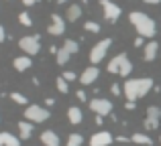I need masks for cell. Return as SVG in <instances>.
<instances>
[{"instance_id":"1","label":"cell","mask_w":161,"mask_h":146,"mask_svg":"<svg viewBox=\"0 0 161 146\" xmlns=\"http://www.w3.org/2000/svg\"><path fill=\"white\" fill-rule=\"evenodd\" d=\"M151 89H153V79L151 77L126 79L125 85H122V93H125L126 102H137V99L145 98Z\"/></svg>"},{"instance_id":"2","label":"cell","mask_w":161,"mask_h":146,"mask_svg":"<svg viewBox=\"0 0 161 146\" xmlns=\"http://www.w3.org/2000/svg\"><path fill=\"white\" fill-rule=\"evenodd\" d=\"M129 20H130V24H133V27L137 28L139 37H143V39H153V37H155V33H157L155 20L151 18L149 14H145V12L133 10V12L129 14Z\"/></svg>"},{"instance_id":"3","label":"cell","mask_w":161,"mask_h":146,"mask_svg":"<svg viewBox=\"0 0 161 146\" xmlns=\"http://www.w3.org/2000/svg\"><path fill=\"white\" fill-rule=\"evenodd\" d=\"M49 110L43 106H37V103H31V106H27V110H25V118H27V122L31 124H41L45 122V120H49Z\"/></svg>"},{"instance_id":"4","label":"cell","mask_w":161,"mask_h":146,"mask_svg":"<svg viewBox=\"0 0 161 146\" xmlns=\"http://www.w3.org/2000/svg\"><path fill=\"white\" fill-rule=\"evenodd\" d=\"M19 47H20V51H23L25 55H29V57L37 55V53L41 51L39 35H27V37H23V39L19 41Z\"/></svg>"},{"instance_id":"5","label":"cell","mask_w":161,"mask_h":146,"mask_svg":"<svg viewBox=\"0 0 161 146\" xmlns=\"http://www.w3.org/2000/svg\"><path fill=\"white\" fill-rule=\"evenodd\" d=\"M110 47H112V39H102V41H98V43L92 47V51H90V63H92V65H98L100 61L106 57V53H108Z\"/></svg>"},{"instance_id":"6","label":"cell","mask_w":161,"mask_h":146,"mask_svg":"<svg viewBox=\"0 0 161 146\" xmlns=\"http://www.w3.org/2000/svg\"><path fill=\"white\" fill-rule=\"evenodd\" d=\"M90 110L94 112L96 116H110L112 114V102L110 99H106V98H94L90 102Z\"/></svg>"},{"instance_id":"7","label":"cell","mask_w":161,"mask_h":146,"mask_svg":"<svg viewBox=\"0 0 161 146\" xmlns=\"http://www.w3.org/2000/svg\"><path fill=\"white\" fill-rule=\"evenodd\" d=\"M159 122H161V108L157 106H149L147 108V118H145V130H155L159 128Z\"/></svg>"},{"instance_id":"8","label":"cell","mask_w":161,"mask_h":146,"mask_svg":"<svg viewBox=\"0 0 161 146\" xmlns=\"http://www.w3.org/2000/svg\"><path fill=\"white\" fill-rule=\"evenodd\" d=\"M100 4H102V10H104V18L108 20V23H116L118 16L122 14L120 6L114 2H110V0H100Z\"/></svg>"},{"instance_id":"9","label":"cell","mask_w":161,"mask_h":146,"mask_svg":"<svg viewBox=\"0 0 161 146\" xmlns=\"http://www.w3.org/2000/svg\"><path fill=\"white\" fill-rule=\"evenodd\" d=\"M47 33L49 35H53V37H61L63 33H65V20L61 18L59 14H51V24L47 27Z\"/></svg>"},{"instance_id":"10","label":"cell","mask_w":161,"mask_h":146,"mask_svg":"<svg viewBox=\"0 0 161 146\" xmlns=\"http://www.w3.org/2000/svg\"><path fill=\"white\" fill-rule=\"evenodd\" d=\"M98 75H100V69L96 67V65H90V67H86L82 71V75H80V83H82V85H92V83L98 79Z\"/></svg>"},{"instance_id":"11","label":"cell","mask_w":161,"mask_h":146,"mask_svg":"<svg viewBox=\"0 0 161 146\" xmlns=\"http://www.w3.org/2000/svg\"><path fill=\"white\" fill-rule=\"evenodd\" d=\"M112 134L106 130H100V132H96L94 136L90 138V146H110L112 144Z\"/></svg>"},{"instance_id":"12","label":"cell","mask_w":161,"mask_h":146,"mask_svg":"<svg viewBox=\"0 0 161 146\" xmlns=\"http://www.w3.org/2000/svg\"><path fill=\"white\" fill-rule=\"evenodd\" d=\"M126 61H129V57H126L125 53L112 57V59H110V63L106 65V71H108V73H118V71H120V67L126 63Z\"/></svg>"},{"instance_id":"13","label":"cell","mask_w":161,"mask_h":146,"mask_svg":"<svg viewBox=\"0 0 161 146\" xmlns=\"http://www.w3.org/2000/svg\"><path fill=\"white\" fill-rule=\"evenodd\" d=\"M157 51H159V43L157 41H149V43L143 47V59L145 61H155Z\"/></svg>"},{"instance_id":"14","label":"cell","mask_w":161,"mask_h":146,"mask_svg":"<svg viewBox=\"0 0 161 146\" xmlns=\"http://www.w3.org/2000/svg\"><path fill=\"white\" fill-rule=\"evenodd\" d=\"M67 120H69V124H74V126L82 124V120H84V114H82V110H80L78 106H71L69 110H67Z\"/></svg>"},{"instance_id":"15","label":"cell","mask_w":161,"mask_h":146,"mask_svg":"<svg viewBox=\"0 0 161 146\" xmlns=\"http://www.w3.org/2000/svg\"><path fill=\"white\" fill-rule=\"evenodd\" d=\"M41 142L45 146H59V136L53 130H45L41 132Z\"/></svg>"},{"instance_id":"16","label":"cell","mask_w":161,"mask_h":146,"mask_svg":"<svg viewBox=\"0 0 161 146\" xmlns=\"http://www.w3.org/2000/svg\"><path fill=\"white\" fill-rule=\"evenodd\" d=\"M12 65H14L16 71H27V69L33 65V61H31V57H29V55H23V57H14Z\"/></svg>"},{"instance_id":"17","label":"cell","mask_w":161,"mask_h":146,"mask_svg":"<svg viewBox=\"0 0 161 146\" xmlns=\"http://www.w3.org/2000/svg\"><path fill=\"white\" fill-rule=\"evenodd\" d=\"M80 16H82V6H80V4H71V6H67L65 18L69 20V23H75Z\"/></svg>"},{"instance_id":"18","label":"cell","mask_w":161,"mask_h":146,"mask_svg":"<svg viewBox=\"0 0 161 146\" xmlns=\"http://www.w3.org/2000/svg\"><path fill=\"white\" fill-rule=\"evenodd\" d=\"M19 130H20V138L23 140H29L33 134V124L27 122V120H23V122H19Z\"/></svg>"},{"instance_id":"19","label":"cell","mask_w":161,"mask_h":146,"mask_svg":"<svg viewBox=\"0 0 161 146\" xmlns=\"http://www.w3.org/2000/svg\"><path fill=\"white\" fill-rule=\"evenodd\" d=\"M130 140H133L135 144H141V146H151L153 144V140H151L147 134H141V132H135V134L130 136Z\"/></svg>"},{"instance_id":"20","label":"cell","mask_w":161,"mask_h":146,"mask_svg":"<svg viewBox=\"0 0 161 146\" xmlns=\"http://www.w3.org/2000/svg\"><path fill=\"white\" fill-rule=\"evenodd\" d=\"M2 142L4 146H20V140L16 136H12L10 132H2Z\"/></svg>"},{"instance_id":"21","label":"cell","mask_w":161,"mask_h":146,"mask_svg":"<svg viewBox=\"0 0 161 146\" xmlns=\"http://www.w3.org/2000/svg\"><path fill=\"white\" fill-rule=\"evenodd\" d=\"M63 49H65L69 55H75V53L80 51V45H78V41H74V39H67L65 43H63Z\"/></svg>"},{"instance_id":"22","label":"cell","mask_w":161,"mask_h":146,"mask_svg":"<svg viewBox=\"0 0 161 146\" xmlns=\"http://www.w3.org/2000/svg\"><path fill=\"white\" fill-rule=\"evenodd\" d=\"M69 57H71V55H69V53H67L65 49L61 47V49L57 51V55H55V61H57V65H65L67 61H69Z\"/></svg>"},{"instance_id":"23","label":"cell","mask_w":161,"mask_h":146,"mask_svg":"<svg viewBox=\"0 0 161 146\" xmlns=\"http://www.w3.org/2000/svg\"><path fill=\"white\" fill-rule=\"evenodd\" d=\"M82 144H84L82 134H69L67 136V146H82Z\"/></svg>"},{"instance_id":"24","label":"cell","mask_w":161,"mask_h":146,"mask_svg":"<svg viewBox=\"0 0 161 146\" xmlns=\"http://www.w3.org/2000/svg\"><path fill=\"white\" fill-rule=\"evenodd\" d=\"M10 99L14 103H20V106H29V99L25 98L23 93H19V91H12V93H10Z\"/></svg>"},{"instance_id":"25","label":"cell","mask_w":161,"mask_h":146,"mask_svg":"<svg viewBox=\"0 0 161 146\" xmlns=\"http://www.w3.org/2000/svg\"><path fill=\"white\" fill-rule=\"evenodd\" d=\"M55 81H57L55 85H57V89L61 91V93H67V91H69V85H67V81H65V79L61 77V75H59V77L55 79Z\"/></svg>"},{"instance_id":"26","label":"cell","mask_w":161,"mask_h":146,"mask_svg":"<svg viewBox=\"0 0 161 146\" xmlns=\"http://www.w3.org/2000/svg\"><path fill=\"white\" fill-rule=\"evenodd\" d=\"M130 71H133V63H130V59H129V61H126V63L120 67V71H118V75H120V77H129V75H130Z\"/></svg>"},{"instance_id":"27","label":"cell","mask_w":161,"mask_h":146,"mask_svg":"<svg viewBox=\"0 0 161 146\" xmlns=\"http://www.w3.org/2000/svg\"><path fill=\"white\" fill-rule=\"evenodd\" d=\"M19 23L23 24V27H31V24H33V18L29 16V12H20V14H19Z\"/></svg>"},{"instance_id":"28","label":"cell","mask_w":161,"mask_h":146,"mask_svg":"<svg viewBox=\"0 0 161 146\" xmlns=\"http://www.w3.org/2000/svg\"><path fill=\"white\" fill-rule=\"evenodd\" d=\"M84 28H86L88 33H100V24L94 23V20H88V23H84Z\"/></svg>"},{"instance_id":"29","label":"cell","mask_w":161,"mask_h":146,"mask_svg":"<svg viewBox=\"0 0 161 146\" xmlns=\"http://www.w3.org/2000/svg\"><path fill=\"white\" fill-rule=\"evenodd\" d=\"M61 77L65 79V81H74V79H78V75H75L74 71H63V73H61Z\"/></svg>"},{"instance_id":"30","label":"cell","mask_w":161,"mask_h":146,"mask_svg":"<svg viewBox=\"0 0 161 146\" xmlns=\"http://www.w3.org/2000/svg\"><path fill=\"white\" fill-rule=\"evenodd\" d=\"M75 95H78V99H80V102H86V93H84L82 89H78V93H75Z\"/></svg>"},{"instance_id":"31","label":"cell","mask_w":161,"mask_h":146,"mask_svg":"<svg viewBox=\"0 0 161 146\" xmlns=\"http://www.w3.org/2000/svg\"><path fill=\"white\" fill-rule=\"evenodd\" d=\"M135 47H145V45H143V37H137V39H135Z\"/></svg>"},{"instance_id":"32","label":"cell","mask_w":161,"mask_h":146,"mask_svg":"<svg viewBox=\"0 0 161 146\" xmlns=\"http://www.w3.org/2000/svg\"><path fill=\"white\" fill-rule=\"evenodd\" d=\"M112 93H114V95L120 93V85H118V83H114V85H112Z\"/></svg>"},{"instance_id":"33","label":"cell","mask_w":161,"mask_h":146,"mask_svg":"<svg viewBox=\"0 0 161 146\" xmlns=\"http://www.w3.org/2000/svg\"><path fill=\"white\" fill-rule=\"evenodd\" d=\"M4 39H6V33H4V27H2V24H0V43H2Z\"/></svg>"},{"instance_id":"34","label":"cell","mask_w":161,"mask_h":146,"mask_svg":"<svg viewBox=\"0 0 161 146\" xmlns=\"http://www.w3.org/2000/svg\"><path fill=\"white\" fill-rule=\"evenodd\" d=\"M37 2H39V0H23L25 6H33V4H37Z\"/></svg>"},{"instance_id":"35","label":"cell","mask_w":161,"mask_h":146,"mask_svg":"<svg viewBox=\"0 0 161 146\" xmlns=\"http://www.w3.org/2000/svg\"><path fill=\"white\" fill-rule=\"evenodd\" d=\"M57 51H59V47H55V45L49 47V53H51V55H57Z\"/></svg>"},{"instance_id":"36","label":"cell","mask_w":161,"mask_h":146,"mask_svg":"<svg viewBox=\"0 0 161 146\" xmlns=\"http://www.w3.org/2000/svg\"><path fill=\"white\" fill-rule=\"evenodd\" d=\"M145 4H161V0H143Z\"/></svg>"},{"instance_id":"37","label":"cell","mask_w":161,"mask_h":146,"mask_svg":"<svg viewBox=\"0 0 161 146\" xmlns=\"http://www.w3.org/2000/svg\"><path fill=\"white\" fill-rule=\"evenodd\" d=\"M45 103H47V106H53L55 99H53V98H47V99H45Z\"/></svg>"},{"instance_id":"38","label":"cell","mask_w":161,"mask_h":146,"mask_svg":"<svg viewBox=\"0 0 161 146\" xmlns=\"http://www.w3.org/2000/svg\"><path fill=\"white\" fill-rule=\"evenodd\" d=\"M135 108V102H126V110H133Z\"/></svg>"},{"instance_id":"39","label":"cell","mask_w":161,"mask_h":146,"mask_svg":"<svg viewBox=\"0 0 161 146\" xmlns=\"http://www.w3.org/2000/svg\"><path fill=\"white\" fill-rule=\"evenodd\" d=\"M55 2H57V4H65L67 0H55Z\"/></svg>"},{"instance_id":"40","label":"cell","mask_w":161,"mask_h":146,"mask_svg":"<svg viewBox=\"0 0 161 146\" xmlns=\"http://www.w3.org/2000/svg\"><path fill=\"white\" fill-rule=\"evenodd\" d=\"M0 146H4V142H2V132H0Z\"/></svg>"},{"instance_id":"41","label":"cell","mask_w":161,"mask_h":146,"mask_svg":"<svg viewBox=\"0 0 161 146\" xmlns=\"http://www.w3.org/2000/svg\"><path fill=\"white\" fill-rule=\"evenodd\" d=\"M159 142H161V136H159Z\"/></svg>"}]
</instances>
